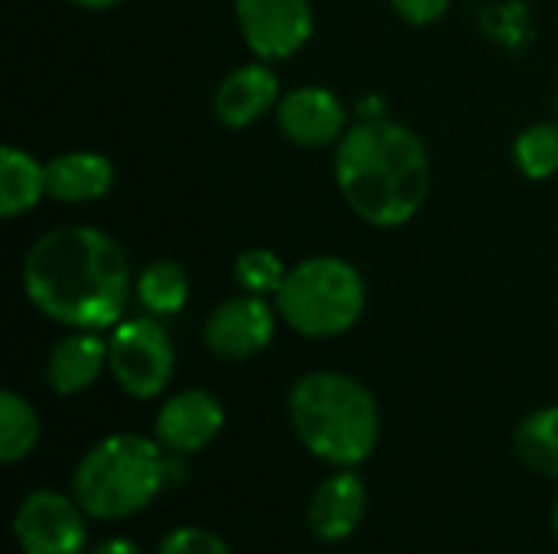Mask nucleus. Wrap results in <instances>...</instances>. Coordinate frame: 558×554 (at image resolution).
I'll list each match as a JSON object with an SVG mask.
<instances>
[{"instance_id":"f257e3e1","label":"nucleus","mask_w":558,"mask_h":554,"mask_svg":"<svg viewBox=\"0 0 558 554\" xmlns=\"http://www.w3.org/2000/svg\"><path fill=\"white\" fill-rule=\"evenodd\" d=\"M29 304L72 330H114L131 304V261L95 225H62L33 242L23 258Z\"/></svg>"},{"instance_id":"f03ea898","label":"nucleus","mask_w":558,"mask_h":554,"mask_svg":"<svg viewBox=\"0 0 558 554\" xmlns=\"http://www.w3.org/2000/svg\"><path fill=\"white\" fill-rule=\"evenodd\" d=\"M333 180L343 202L376 229H396L418 216L432 186L425 140L386 118H369L337 140Z\"/></svg>"},{"instance_id":"7ed1b4c3","label":"nucleus","mask_w":558,"mask_h":554,"mask_svg":"<svg viewBox=\"0 0 558 554\" xmlns=\"http://www.w3.org/2000/svg\"><path fill=\"white\" fill-rule=\"evenodd\" d=\"M298 441L330 467H360L379 444L383 418L373 392L343 372H307L288 392Z\"/></svg>"},{"instance_id":"20e7f679","label":"nucleus","mask_w":558,"mask_h":554,"mask_svg":"<svg viewBox=\"0 0 558 554\" xmlns=\"http://www.w3.org/2000/svg\"><path fill=\"white\" fill-rule=\"evenodd\" d=\"M170 460L163 447L141 434L98 441L72 473V496L92 519L118 522L147 509L167 487Z\"/></svg>"},{"instance_id":"39448f33","label":"nucleus","mask_w":558,"mask_h":554,"mask_svg":"<svg viewBox=\"0 0 558 554\" xmlns=\"http://www.w3.org/2000/svg\"><path fill=\"white\" fill-rule=\"evenodd\" d=\"M275 310L307 340L343 336L366 310V281L347 258L314 255L288 268L275 294Z\"/></svg>"},{"instance_id":"423d86ee","label":"nucleus","mask_w":558,"mask_h":554,"mask_svg":"<svg viewBox=\"0 0 558 554\" xmlns=\"http://www.w3.org/2000/svg\"><path fill=\"white\" fill-rule=\"evenodd\" d=\"M177 353L157 317L121 320L108 340V372L131 398H157L173 379Z\"/></svg>"},{"instance_id":"0eeeda50","label":"nucleus","mask_w":558,"mask_h":554,"mask_svg":"<svg viewBox=\"0 0 558 554\" xmlns=\"http://www.w3.org/2000/svg\"><path fill=\"white\" fill-rule=\"evenodd\" d=\"M235 23L245 46L265 62L298 56L314 36L307 0H235Z\"/></svg>"},{"instance_id":"6e6552de","label":"nucleus","mask_w":558,"mask_h":554,"mask_svg":"<svg viewBox=\"0 0 558 554\" xmlns=\"http://www.w3.org/2000/svg\"><path fill=\"white\" fill-rule=\"evenodd\" d=\"M13 535L23 554H82L85 509L75 496L69 500L56 490H36L16 509Z\"/></svg>"},{"instance_id":"1a4fd4ad","label":"nucleus","mask_w":558,"mask_h":554,"mask_svg":"<svg viewBox=\"0 0 558 554\" xmlns=\"http://www.w3.org/2000/svg\"><path fill=\"white\" fill-rule=\"evenodd\" d=\"M275 307L265 297L255 294H239L222 300L206 327H203V343L213 356L226 359V362H242L258 356L271 336H275Z\"/></svg>"},{"instance_id":"9d476101","label":"nucleus","mask_w":558,"mask_h":554,"mask_svg":"<svg viewBox=\"0 0 558 554\" xmlns=\"http://www.w3.org/2000/svg\"><path fill=\"white\" fill-rule=\"evenodd\" d=\"M222 424H226V411L219 398L203 389H186L160 405L154 418V441L163 451L186 457L209 447L219 438Z\"/></svg>"},{"instance_id":"9b49d317","label":"nucleus","mask_w":558,"mask_h":554,"mask_svg":"<svg viewBox=\"0 0 558 554\" xmlns=\"http://www.w3.org/2000/svg\"><path fill=\"white\" fill-rule=\"evenodd\" d=\"M281 134L298 147H327L347 134V111L330 88L304 85L281 95L278 108Z\"/></svg>"},{"instance_id":"f8f14e48","label":"nucleus","mask_w":558,"mask_h":554,"mask_svg":"<svg viewBox=\"0 0 558 554\" xmlns=\"http://www.w3.org/2000/svg\"><path fill=\"white\" fill-rule=\"evenodd\" d=\"M278 101H281L278 75L265 65V59H258V62H245V65L232 69L219 82V88L213 95V111H216L219 124L239 131V127L255 124L271 108H278Z\"/></svg>"},{"instance_id":"ddd939ff","label":"nucleus","mask_w":558,"mask_h":554,"mask_svg":"<svg viewBox=\"0 0 558 554\" xmlns=\"http://www.w3.org/2000/svg\"><path fill=\"white\" fill-rule=\"evenodd\" d=\"M363 516H366V487L347 467H340V473L327 477L314 490L307 509V522L320 542H347L363 526Z\"/></svg>"},{"instance_id":"4468645a","label":"nucleus","mask_w":558,"mask_h":554,"mask_svg":"<svg viewBox=\"0 0 558 554\" xmlns=\"http://www.w3.org/2000/svg\"><path fill=\"white\" fill-rule=\"evenodd\" d=\"M108 366V343L98 330H75L62 336L46 359V382L56 395H78L98 382Z\"/></svg>"},{"instance_id":"2eb2a0df","label":"nucleus","mask_w":558,"mask_h":554,"mask_svg":"<svg viewBox=\"0 0 558 554\" xmlns=\"http://www.w3.org/2000/svg\"><path fill=\"white\" fill-rule=\"evenodd\" d=\"M114 186V167L105 153L69 150L46 163V196L56 202H95Z\"/></svg>"},{"instance_id":"dca6fc26","label":"nucleus","mask_w":558,"mask_h":554,"mask_svg":"<svg viewBox=\"0 0 558 554\" xmlns=\"http://www.w3.org/2000/svg\"><path fill=\"white\" fill-rule=\"evenodd\" d=\"M46 196V163L7 144L0 147V216L16 219Z\"/></svg>"},{"instance_id":"f3484780","label":"nucleus","mask_w":558,"mask_h":554,"mask_svg":"<svg viewBox=\"0 0 558 554\" xmlns=\"http://www.w3.org/2000/svg\"><path fill=\"white\" fill-rule=\"evenodd\" d=\"M134 297L150 317H173L190 300V278L170 258L150 261L134 281Z\"/></svg>"},{"instance_id":"a211bd4d","label":"nucleus","mask_w":558,"mask_h":554,"mask_svg":"<svg viewBox=\"0 0 558 554\" xmlns=\"http://www.w3.org/2000/svg\"><path fill=\"white\" fill-rule=\"evenodd\" d=\"M517 457L539 477L558 480V408L533 411L513 434Z\"/></svg>"},{"instance_id":"6ab92c4d","label":"nucleus","mask_w":558,"mask_h":554,"mask_svg":"<svg viewBox=\"0 0 558 554\" xmlns=\"http://www.w3.org/2000/svg\"><path fill=\"white\" fill-rule=\"evenodd\" d=\"M39 441V415L36 408L20 398L16 392L0 395V460L16 464L33 454Z\"/></svg>"},{"instance_id":"aec40b11","label":"nucleus","mask_w":558,"mask_h":554,"mask_svg":"<svg viewBox=\"0 0 558 554\" xmlns=\"http://www.w3.org/2000/svg\"><path fill=\"white\" fill-rule=\"evenodd\" d=\"M513 160L530 180H549L558 173V121H539L517 134Z\"/></svg>"},{"instance_id":"412c9836","label":"nucleus","mask_w":558,"mask_h":554,"mask_svg":"<svg viewBox=\"0 0 558 554\" xmlns=\"http://www.w3.org/2000/svg\"><path fill=\"white\" fill-rule=\"evenodd\" d=\"M284 278H288V268L271 248H245L235 258V281L245 294H255V297L271 294L275 297L278 287L284 284Z\"/></svg>"},{"instance_id":"4be33fe9","label":"nucleus","mask_w":558,"mask_h":554,"mask_svg":"<svg viewBox=\"0 0 558 554\" xmlns=\"http://www.w3.org/2000/svg\"><path fill=\"white\" fill-rule=\"evenodd\" d=\"M157 554H232L229 545L209 532V529H196V526H183V529H173L163 542Z\"/></svg>"},{"instance_id":"5701e85b","label":"nucleus","mask_w":558,"mask_h":554,"mask_svg":"<svg viewBox=\"0 0 558 554\" xmlns=\"http://www.w3.org/2000/svg\"><path fill=\"white\" fill-rule=\"evenodd\" d=\"M392 3V10L405 20V23H412V26H432V23H438L445 13H448V7H451V0H389Z\"/></svg>"},{"instance_id":"b1692460","label":"nucleus","mask_w":558,"mask_h":554,"mask_svg":"<svg viewBox=\"0 0 558 554\" xmlns=\"http://www.w3.org/2000/svg\"><path fill=\"white\" fill-rule=\"evenodd\" d=\"M92 554H141V549L128 539H105L92 549Z\"/></svg>"},{"instance_id":"393cba45","label":"nucleus","mask_w":558,"mask_h":554,"mask_svg":"<svg viewBox=\"0 0 558 554\" xmlns=\"http://www.w3.org/2000/svg\"><path fill=\"white\" fill-rule=\"evenodd\" d=\"M75 7H85V10H111V7H118V3H124V0H72Z\"/></svg>"},{"instance_id":"a878e982","label":"nucleus","mask_w":558,"mask_h":554,"mask_svg":"<svg viewBox=\"0 0 558 554\" xmlns=\"http://www.w3.org/2000/svg\"><path fill=\"white\" fill-rule=\"evenodd\" d=\"M553 529H556V539H558V500H556V513H553Z\"/></svg>"},{"instance_id":"bb28decb","label":"nucleus","mask_w":558,"mask_h":554,"mask_svg":"<svg viewBox=\"0 0 558 554\" xmlns=\"http://www.w3.org/2000/svg\"><path fill=\"white\" fill-rule=\"evenodd\" d=\"M556 101H558V95H556Z\"/></svg>"}]
</instances>
